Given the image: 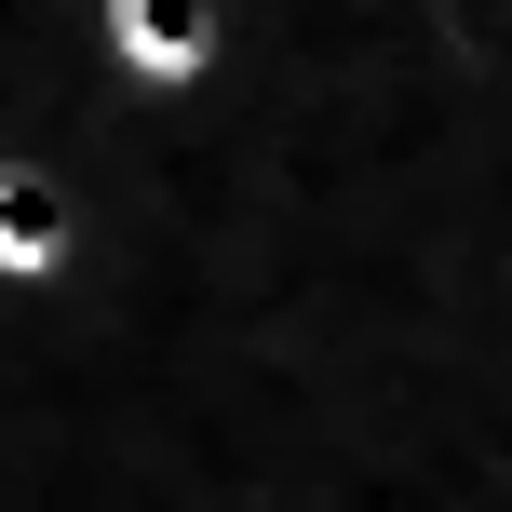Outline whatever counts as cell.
<instances>
[{"label": "cell", "instance_id": "obj_1", "mask_svg": "<svg viewBox=\"0 0 512 512\" xmlns=\"http://www.w3.org/2000/svg\"><path fill=\"white\" fill-rule=\"evenodd\" d=\"M81 54L122 108H189L230 81V0H81Z\"/></svg>", "mask_w": 512, "mask_h": 512}, {"label": "cell", "instance_id": "obj_2", "mask_svg": "<svg viewBox=\"0 0 512 512\" xmlns=\"http://www.w3.org/2000/svg\"><path fill=\"white\" fill-rule=\"evenodd\" d=\"M68 270H81V189H68V162L0 135V297H54Z\"/></svg>", "mask_w": 512, "mask_h": 512}]
</instances>
